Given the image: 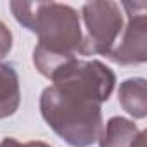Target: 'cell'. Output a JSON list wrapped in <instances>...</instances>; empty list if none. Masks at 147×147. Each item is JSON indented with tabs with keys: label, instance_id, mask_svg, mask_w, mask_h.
Listing matches in <instances>:
<instances>
[{
	"label": "cell",
	"instance_id": "1",
	"mask_svg": "<svg viewBox=\"0 0 147 147\" xmlns=\"http://www.w3.org/2000/svg\"><path fill=\"white\" fill-rule=\"evenodd\" d=\"M40 113L45 123L71 147H90L102 130L100 106L116 85V75L100 61L71 59L49 76Z\"/></svg>",
	"mask_w": 147,
	"mask_h": 147
},
{
	"label": "cell",
	"instance_id": "2",
	"mask_svg": "<svg viewBox=\"0 0 147 147\" xmlns=\"http://www.w3.org/2000/svg\"><path fill=\"white\" fill-rule=\"evenodd\" d=\"M11 11L19 24L38 36L33 64L49 78L64 62L82 55L83 31L80 14L57 2H11Z\"/></svg>",
	"mask_w": 147,
	"mask_h": 147
},
{
	"label": "cell",
	"instance_id": "3",
	"mask_svg": "<svg viewBox=\"0 0 147 147\" xmlns=\"http://www.w3.org/2000/svg\"><path fill=\"white\" fill-rule=\"evenodd\" d=\"M82 16L87 30L82 55H107L125 28L119 4L111 0L87 2L82 7Z\"/></svg>",
	"mask_w": 147,
	"mask_h": 147
},
{
	"label": "cell",
	"instance_id": "4",
	"mask_svg": "<svg viewBox=\"0 0 147 147\" xmlns=\"http://www.w3.org/2000/svg\"><path fill=\"white\" fill-rule=\"evenodd\" d=\"M119 7L126 11L128 23L106 57L119 66L144 64L147 61V4L123 2Z\"/></svg>",
	"mask_w": 147,
	"mask_h": 147
},
{
	"label": "cell",
	"instance_id": "5",
	"mask_svg": "<svg viewBox=\"0 0 147 147\" xmlns=\"http://www.w3.org/2000/svg\"><path fill=\"white\" fill-rule=\"evenodd\" d=\"M140 131L142 130H138L131 119L123 116H113L100 130L97 142L99 147H133Z\"/></svg>",
	"mask_w": 147,
	"mask_h": 147
},
{
	"label": "cell",
	"instance_id": "6",
	"mask_svg": "<svg viewBox=\"0 0 147 147\" xmlns=\"http://www.w3.org/2000/svg\"><path fill=\"white\" fill-rule=\"evenodd\" d=\"M118 99L121 107L135 119L147 116V82L144 78H128L119 85Z\"/></svg>",
	"mask_w": 147,
	"mask_h": 147
},
{
	"label": "cell",
	"instance_id": "7",
	"mask_svg": "<svg viewBox=\"0 0 147 147\" xmlns=\"http://www.w3.org/2000/svg\"><path fill=\"white\" fill-rule=\"evenodd\" d=\"M21 102L19 76L11 64L0 62V119L12 116Z\"/></svg>",
	"mask_w": 147,
	"mask_h": 147
},
{
	"label": "cell",
	"instance_id": "8",
	"mask_svg": "<svg viewBox=\"0 0 147 147\" xmlns=\"http://www.w3.org/2000/svg\"><path fill=\"white\" fill-rule=\"evenodd\" d=\"M0 147H50L49 144L45 142H38V140H31V142H26V144H21L19 140L12 138V137H7L0 142Z\"/></svg>",
	"mask_w": 147,
	"mask_h": 147
},
{
	"label": "cell",
	"instance_id": "9",
	"mask_svg": "<svg viewBox=\"0 0 147 147\" xmlns=\"http://www.w3.org/2000/svg\"><path fill=\"white\" fill-rule=\"evenodd\" d=\"M133 147H145V131H144V130L140 131V135H138V138L135 140Z\"/></svg>",
	"mask_w": 147,
	"mask_h": 147
}]
</instances>
